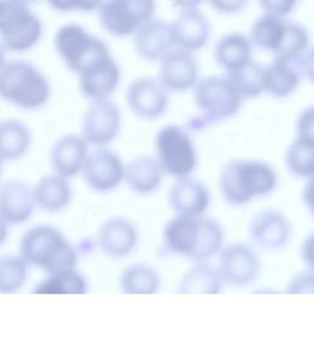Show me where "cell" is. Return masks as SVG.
<instances>
[{
    "label": "cell",
    "instance_id": "obj_18",
    "mask_svg": "<svg viewBox=\"0 0 314 360\" xmlns=\"http://www.w3.org/2000/svg\"><path fill=\"white\" fill-rule=\"evenodd\" d=\"M139 233L133 222L123 217H112L102 223L97 232V244L112 259H123L138 247Z\"/></svg>",
    "mask_w": 314,
    "mask_h": 360
},
{
    "label": "cell",
    "instance_id": "obj_12",
    "mask_svg": "<svg viewBox=\"0 0 314 360\" xmlns=\"http://www.w3.org/2000/svg\"><path fill=\"white\" fill-rule=\"evenodd\" d=\"M122 125L120 109L108 100L94 101L82 119V134L89 145L106 147L119 134Z\"/></svg>",
    "mask_w": 314,
    "mask_h": 360
},
{
    "label": "cell",
    "instance_id": "obj_29",
    "mask_svg": "<svg viewBox=\"0 0 314 360\" xmlns=\"http://www.w3.org/2000/svg\"><path fill=\"white\" fill-rule=\"evenodd\" d=\"M222 282L219 272L206 261L196 262L183 275L177 293L180 294H219Z\"/></svg>",
    "mask_w": 314,
    "mask_h": 360
},
{
    "label": "cell",
    "instance_id": "obj_30",
    "mask_svg": "<svg viewBox=\"0 0 314 360\" xmlns=\"http://www.w3.org/2000/svg\"><path fill=\"white\" fill-rule=\"evenodd\" d=\"M119 285L122 292L130 295H151L161 285L160 275L146 264H134L122 272Z\"/></svg>",
    "mask_w": 314,
    "mask_h": 360
},
{
    "label": "cell",
    "instance_id": "obj_39",
    "mask_svg": "<svg viewBox=\"0 0 314 360\" xmlns=\"http://www.w3.org/2000/svg\"><path fill=\"white\" fill-rule=\"evenodd\" d=\"M297 136L313 138V109H305L297 119Z\"/></svg>",
    "mask_w": 314,
    "mask_h": 360
},
{
    "label": "cell",
    "instance_id": "obj_21",
    "mask_svg": "<svg viewBox=\"0 0 314 360\" xmlns=\"http://www.w3.org/2000/svg\"><path fill=\"white\" fill-rule=\"evenodd\" d=\"M34 191L21 180H6L0 185V216L8 223L29 221L34 211Z\"/></svg>",
    "mask_w": 314,
    "mask_h": 360
},
{
    "label": "cell",
    "instance_id": "obj_34",
    "mask_svg": "<svg viewBox=\"0 0 314 360\" xmlns=\"http://www.w3.org/2000/svg\"><path fill=\"white\" fill-rule=\"evenodd\" d=\"M27 267L21 256L5 255L0 257V294L18 292L27 278Z\"/></svg>",
    "mask_w": 314,
    "mask_h": 360
},
{
    "label": "cell",
    "instance_id": "obj_17",
    "mask_svg": "<svg viewBox=\"0 0 314 360\" xmlns=\"http://www.w3.org/2000/svg\"><path fill=\"white\" fill-rule=\"evenodd\" d=\"M170 27L173 48L191 54L203 49L211 36L209 19L198 9L182 10Z\"/></svg>",
    "mask_w": 314,
    "mask_h": 360
},
{
    "label": "cell",
    "instance_id": "obj_16",
    "mask_svg": "<svg viewBox=\"0 0 314 360\" xmlns=\"http://www.w3.org/2000/svg\"><path fill=\"white\" fill-rule=\"evenodd\" d=\"M158 63L157 81L167 92H186L199 81V65L191 53L172 49Z\"/></svg>",
    "mask_w": 314,
    "mask_h": 360
},
{
    "label": "cell",
    "instance_id": "obj_9",
    "mask_svg": "<svg viewBox=\"0 0 314 360\" xmlns=\"http://www.w3.org/2000/svg\"><path fill=\"white\" fill-rule=\"evenodd\" d=\"M155 9V0H103L97 11L101 26L107 34L128 37L153 19Z\"/></svg>",
    "mask_w": 314,
    "mask_h": 360
},
{
    "label": "cell",
    "instance_id": "obj_8",
    "mask_svg": "<svg viewBox=\"0 0 314 360\" xmlns=\"http://www.w3.org/2000/svg\"><path fill=\"white\" fill-rule=\"evenodd\" d=\"M196 105L208 123L221 122L239 112L243 97L227 76H208L193 87Z\"/></svg>",
    "mask_w": 314,
    "mask_h": 360
},
{
    "label": "cell",
    "instance_id": "obj_24",
    "mask_svg": "<svg viewBox=\"0 0 314 360\" xmlns=\"http://www.w3.org/2000/svg\"><path fill=\"white\" fill-rule=\"evenodd\" d=\"M163 171L156 158L139 156L125 167L124 180L139 195L153 194L162 184Z\"/></svg>",
    "mask_w": 314,
    "mask_h": 360
},
{
    "label": "cell",
    "instance_id": "obj_25",
    "mask_svg": "<svg viewBox=\"0 0 314 360\" xmlns=\"http://www.w3.org/2000/svg\"><path fill=\"white\" fill-rule=\"evenodd\" d=\"M252 48L244 34L238 32L224 34L215 44V60L226 72H234L252 60Z\"/></svg>",
    "mask_w": 314,
    "mask_h": 360
},
{
    "label": "cell",
    "instance_id": "obj_32",
    "mask_svg": "<svg viewBox=\"0 0 314 360\" xmlns=\"http://www.w3.org/2000/svg\"><path fill=\"white\" fill-rule=\"evenodd\" d=\"M226 76L237 89L243 98H256L265 91V67L259 63L251 62Z\"/></svg>",
    "mask_w": 314,
    "mask_h": 360
},
{
    "label": "cell",
    "instance_id": "obj_13",
    "mask_svg": "<svg viewBox=\"0 0 314 360\" xmlns=\"http://www.w3.org/2000/svg\"><path fill=\"white\" fill-rule=\"evenodd\" d=\"M81 172L90 189L108 193L123 181L125 167L115 152L97 147L86 157Z\"/></svg>",
    "mask_w": 314,
    "mask_h": 360
},
{
    "label": "cell",
    "instance_id": "obj_23",
    "mask_svg": "<svg viewBox=\"0 0 314 360\" xmlns=\"http://www.w3.org/2000/svg\"><path fill=\"white\" fill-rule=\"evenodd\" d=\"M120 81V68L111 56L79 75V87L86 98L92 101L107 100Z\"/></svg>",
    "mask_w": 314,
    "mask_h": 360
},
{
    "label": "cell",
    "instance_id": "obj_27",
    "mask_svg": "<svg viewBox=\"0 0 314 360\" xmlns=\"http://www.w3.org/2000/svg\"><path fill=\"white\" fill-rule=\"evenodd\" d=\"M286 29L287 20L274 15L264 14L253 22L248 39L253 47L276 56L285 39Z\"/></svg>",
    "mask_w": 314,
    "mask_h": 360
},
{
    "label": "cell",
    "instance_id": "obj_6",
    "mask_svg": "<svg viewBox=\"0 0 314 360\" xmlns=\"http://www.w3.org/2000/svg\"><path fill=\"white\" fill-rule=\"evenodd\" d=\"M42 36V20L31 5L4 0L0 14V43L6 52H29L39 44Z\"/></svg>",
    "mask_w": 314,
    "mask_h": 360
},
{
    "label": "cell",
    "instance_id": "obj_5",
    "mask_svg": "<svg viewBox=\"0 0 314 360\" xmlns=\"http://www.w3.org/2000/svg\"><path fill=\"white\" fill-rule=\"evenodd\" d=\"M53 43L65 67L77 75L112 56L108 46L81 25H63L54 34Z\"/></svg>",
    "mask_w": 314,
    "mask_h": 360
},
{
    "label": "cell",
    "instance_id": "obj_22",
    "mask_svg": "<svg viewBox=\"0 0 314 360\" xmlns=\"http://www.w3.org/2000/svg\"><path fill=\"white\" fill-rule=\"evenodd\" d=\"M134 48L148 62H160L173 48L170 24L162 19H151L133 34Z\"/></svg>",
    "mask_w": 314,
    "mask_h": 360
},
{
    "label": "cell",
    "instance_id": "obj_20",
    "mask_svg": "<svg viewBox=\"0 0 314 360\" xmlns=\"http://www.w3.org/2000/svg\"><path fill=\"white\" fill-rule=\"evenodd\" d=\"M87 155L89 143L85 139L77 134H68L54 143L49 160L56 174L68 179L80 173Z\"/></svg>",
    "mask_w": 314,
    "mask_h": 360
},
{
    "label": "cell",
    "instance_id": "obj_10",
    "mask_svg": "<svg viewBox=\"0 0 314 360\" xmlns=\"http://www.w3.org/2000/svg\"><path fill=\"white\" fill-rule=\"evenodd\" d=\"M219 272L221 282L234 288H247L252 285L262 270V262L252 247L244 243H232L221 248Z\"/></svg>",
    "mask_w": 314,
    "mask_h": 360
},
{
    "label": "cell",
    "instance_id": "obj_28",
    "mask_svg": "<svg viewBox=\"0 0 314 360\" xmlns=\"http://www.w3.org/2000/svg\"><path fill=\"white\" fill-rule=\"evenodd\" d=\"M32 135L26 124L16 119L0 122V160L14 161L29 151Z\"/></svg>",
    "mask_w": 314,
    "mask_h": 360
},
{
    "label": "cell",
    "instance_id": "obj_42",
    "mask_svg": "<svg viewBox=\"0 0 314 360\" xmlns=\"http://www.w3.org/2000/svg\"><path fill=\"white\" fill-rule=\"evenodd\" d=\"M5 62H6V51L3 47V44L0 43V68L4 65Z\"/></svg>",
    "mask_w": 314,
    "mask_h": 360
},
{
    "label": "cell",
    "instance_id": "obj_7",
    "mask_svg": "<svg viewBox=\"0 0 314 360\" xmlns=\"http://www.w3.org/2000/svg\"><path fill=\"white\" fill-rule=\"evenodd\" d=\"M156 161L163 173L176 179L191 176L198 165V153L191 136L177 125H166L155 136Z\"/></svg>",
    "mask_w": 314,
    "mask_h": 360
},
{
    "label": "cell",
    "instance_id": "obj_15",
    "mask_svg": "<svg viewBox=\"0 0 314 360\" xmlns=\"http://www.w3.org/2000/svg\"><path fill=\"white\" fill-rule=\"evenodd\" d=\"M125 101L139 118L155 120L166 113L168 95L161 84L151 77H139L129 85Z\"/></svg>",
    "mask_w": 314,
    "mask_h": 360
},
{
    "label": "cell",
    "instance_id": "obj_38",
    "mask_svg": "<svg viewBox=\"0 0 314 360\" xmlns=\"http://www.w3.org/2000/svg\"><path fill=\"white\" fill-rule=\"evenodd\" d=\"M211 8L220 14H237L246 8L248 0H208Z\"/></svg>",
    "mask_w": 314,
    "mask_h": 360
},
{
    "label": "cell",
    "instance_id": "obj_43",
    "mask_svg": "<svg viewBox=\"0 0 314 360\" xmlns=\"http://www.w3.org/2000/svg\"><path fill=\"white\" fill-rule=\"evenodd\" d=\"M15 1H19V3H23V4L31 5L36 3L37 0H15Z\"/></svg>",
    "mask_w": 314,
    "mask_h": 360
},
{
    "label": "cell",
    "instance_id": "obj_35",
    "mask_svg": "<svg viewBox=\"0 0 314 360\" xmlns=\"http://www.w3.org/2000/svg\"><path fill=\"white\" fill-rule=\"evenodd\" d=\"M46 3L58 13H92L99 10L103 0H46Z\"/></svg>",
    "mask_w": 314,
    "mask_h": 360
},
{
    "label": "cell",
    "instance_id": "obj_33",
    "mask_svg": "<svg viewBox=\"0 0 314 360\" xmlns=\"http://www.w3.org/2000/svg\"><path fill=\"white\" fill-rule=\"evenodd\" d=\"M313 138L296 136L286 152L287 169L299 178H310L313 174Z\"/></svg>",
    "mask_w": 314,
    "mask_h": 360
},
{
    "label": "cell",
    "instance_id": "obj_2",
    "mask_svg": "<svg viewBox=\"0 0 314 360\" xmlns=\"http://www.w3.org/2000/svg\"><path fill=\"white\" fill-rule=\"evenodd\" d=\"M277 186V174L267 162L232 160L220 172L219 188L231 206H244L252 200L272 194Z\"/></svg>",
    "mask_w": 314,
    "mask_h": 360
},
{
    "label": "cell",
    "instance_id": "obj_1",
    "mask_svg": "<svg viewBox=\"0 0 314 360\" xmlns=\"http://www.w3.org/2000/svg\"><path fill=\"white\" fill-rule=\"evenodd\" d=\"M224 245V229L208 216L177 214L162 233V248L168 255L201 262L214 257Z\"/></svg>",
    "mask_w": 314,
    "mask_h": 360
},
{
    "label": "cell",
    "instance_id": "obj_14",
    "mask_svg": "<svg viewBox=\"0 0 314 360\" xmlns=\"http://www.w3.org/2000/svg\"><path fill=\"white\" fill-rule=\"evenodd\" d=\"M248 233L254 247L265 252H275L289 244L292 227L289 218L280 211L262 210L253 216Z\"/></svg>",
    "mask_w": 314,
    "mask_h": 360
},
{
    "label": "cell",
    "instance_id": "obj_40",
    "mask_svg": "<svg viewBox=\"0 0 314 360\" xmlns=\"http://www.w3.org/2000/svg\"><path fill=\"white\" fill-rule=\"evenodd\" d=\"M172 4L181 10L198 9L204 0H171Z\"/></svg>",
    "mask_w": 314,
    "mask_h": 360
},
{
    "label": "cell",
    "instance_id": "obj_37",
    "mask_svg": "<svg viewBox=\"0 0 314 360\" xmlns=\"http://www.w3.org/2000/svg\"><path fill=\"white\" fill-rule=\"evenodd\" d=\"M313 292V274L312 271L301 272L294 277L289 285V293H312Z\"/></svg>",
    "mask_w": 314,
    "mask_h": 360
},
{
    "label": "cell",
    "instance_id": "obj_3",
    "mask_svg": "<svg viewBox=\"0 0 314 360\" xmlns=\"http://www.w3.org/2000/svg\"><path fill=\"white\" fill-rule=\"evenodd\" d=\"M51 84L34 63L6 60L0 68V98L25 110H36L51 98Z\"/></svg>",
    "mask_w": 314,
    "mask_h": 360
},
{
    "label": "cell",
    "instance_id": "obj_19",
    "mask_svg": "<svg viewBox=\"0 0 314 360\" xmlns=\"http://www.w3.org/2000/svg\"><path fill=\"white\" fill-rule=\"evenodd\" d=\"M168 205L177 214L201 216L209 207L211 194L199 180L191 176L177 179L168 191Z\"/></svg>",
    "mask_w": 314,
    "mask_h": 360
},
{
    "label": "cell",
    "instance_id": "obj_31",
    "mask_svg": "<svg viewBox=\"0 0 314 360\" xmlns=\"http://www.w3.org/2000/svg\"><path fill=\"white\" fill-rule=\"evenodd\" d=\"M87 282L79 271L74 269L48 274L34 289V294H85Z\"/></svg>",
    "mask_w": 314,
    "mask_h": 360
},
{
    "label": "cell",
    "instance_id": "obj_26",
    "mask_svg": "<svg viewBox=\"0 0 314 360\" xmlns=\"http://www.w3.org/2000/svg\"><path fill=\"white\" fill-rule=\"evenodd\" d=\"M32 191L36 206L48 212L62 211L72 201L70 184L67 178L58 174L43 176Z\"/></svg>",
    "mask_w": 314,
    "mask_h": 360
},
{
    "label": "cell",
    "instance_id": "obj_44",
    "mask_svg": "<svg viewBox=\"0 0 314 360\" xmlns=\"http://www.w3.org/2000/svg\"><path fill=\"white\" fill-rule=\"evenodd\" d=\"M3 5H4V0H0V14H1V9H3Z\"/></svg>",
    "mask_w": 314,
    "mask_h": 360
},
{
    "label": "cell",
    "instance_id": "obj_36",
    "mask_svg": "<svg viewBox=\"0 0 314 360\" xmlns=\"http://www.w3.org/2000/svg\"><path fill=\"white\" fill-rule=\"evenodd\" d=\"M299 0H258L265 14L285 19L294 11Z\"/></svg>",
    "mask_w": 314,
    "mask_h": 360
},
{
    "label": "cell",
    "instance_id": "obj_45",
    "mask_svg": "<svg viewBox=\"0 0 314 360\" xmlns=\"http://www.w3.org/2000/svg\"><path fill=\"white\" fill-rule=\"evenodd\" d=\"M0 174H1V160H0Z\"/></svg>",
    "mask_w": 314,
    "mask_h": 360
},
{
    "label": "cell",
    "instance_id": "obj_11",
    "mask_svg": "<svg viewBox=\"0 0 314 360\" xmlns=\"http://www.w3.org/2000/svg\"><path fill=\"white\" fill-rule=\"evenodd\" d=\"M312 49L294 58L275 57L265 67V91L276 98L292 95L302 77H312Z\"/></svg>",
    "mask_w": 314,
    "mask_h": 360
},
{
    "label": "cell",
    "instance_id": "obj_41",
    "mask_svg": "<svg viewBox=\"0 0 314 360\" xmlns=\"http://www.w3.org/2000/svg\"><path fill=\"white\" fill-rule=\"evenodd\" d=\"M9 223L5 221L4 218L0 216V245L4 244L6 238H8V232H9Z\"/></svg>",
    "mask_w": 314,
    "mask_h": 360
},
{
    "label": "cell",
    "instance_id": "obj_4",
    "mask_svg": "<svg viewBox=\"0 0 314 360\" xmlns=\"http://www.w3.org/2000/svg\"><path fill=\"white\" fill-rule=\"evenodd\" d=\"M20 256L27 265L53 274L74 269L77 254L63 233L49 224L30 228L20 242Z\"/></svg>",
    "mask_w": 314,
    "mask_h": 360
}]
</instances>
